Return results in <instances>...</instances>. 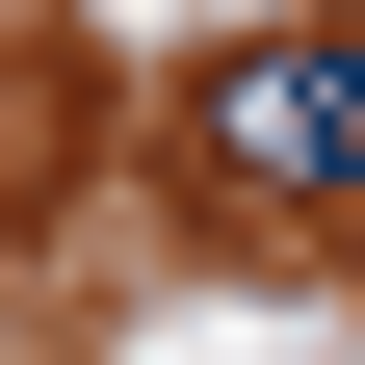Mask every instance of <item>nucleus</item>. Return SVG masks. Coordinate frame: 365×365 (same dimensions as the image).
I'll return each instance as SVG.
<instances>
[{
    "instance_id": "1",
    "label": "nucleus",
    "mask_w": 365,
    "mask_h": 365,
    "mask_svg": "<svg viewBox=\"0 0 365 365\" xmlns=\"http://www.w3.org/2000/svg\"><path fill=\"white\" fill-rule=\"evenodd\" d=\"M209 182H261V209H313V182H365V53H235L209 78Z\"/></svg>"
}]
</instances>
